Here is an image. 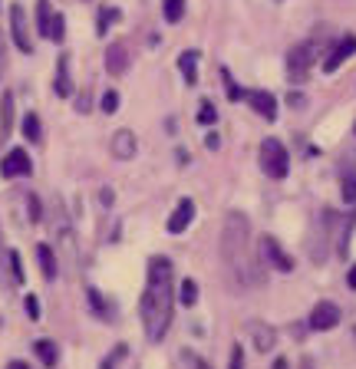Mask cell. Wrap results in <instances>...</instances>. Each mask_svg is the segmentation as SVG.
I'll use <instances>...</instances> for the list:
<instances>
[{
  "mask_svg": "<svg viewBox=\"0 0 356 369\" xmlns=\"http://www.w3.org/2000/svg\"><path fill=\"white\" fill-rule=\"evenodd\" d=\"M222 261L224 274L238 290H251V287L264 284V271L258 261L251 257V225L241 211H228L222 227Z\"/></svg>",
  "mask_w": 356,
  "mask_h": 369,
  "instance_id": "cell-1",
  "label": "cell"
},
{
  "mask_svg": "<svg viewBox=\"0 0 356 369\" xmlns=\"http://www.w3.org/2000/svg\"><path fill=\"white\" fill-rule=\"evenodd\" d=\"M172 261L168 257H152L149 261V284H145L142 303H139V313H142V327L145 336L152 343H159L172 327Z\"/></svg>",
  "mask_w": 356,
  "mask_h": 369,
  "instance_id": "cell-2",
  "label": "cell"
},
{
  "mask_svg": "<svg viewBox=\"0 0 356 369\" xmlns=\"http://www.w3.org/2000/svg\"><path fill=\"white\" fill-rule=\"evenodd\" d=\"M260 169H264V175H270V178H287L290 159H287V149H284L277 139H264V142H260Z\"/></svg>",
  "mask_w": 356,
  "mask_h": 369,
  "instance_id": "cell-3",
  "label": "cell"
},
{
  "mask_svg": "<svg viewBox=\"0 0 356 369\" xmlns=\"http://www.w3.org/2000/svg\"><path fill=\"white\" fill-rule=\"evenodd\" d=\"M314 59H317V40H307V43H297V47L287 53V73L294 83H300L307 69L314 67Z\"/></svg>",
  "mask_w": 356,
  "mask_h": 369,
  "instance_id": "cell-4",
  "label": "cell"
},
{
  "mask_svg": "<svg viewBox=\"0 0 356 369\" xmlns=\"http://www.w3.org/2000/svg\"><path fill=\"white\" fill-rule=\"evenodd\" d=\"M258 251H260V261H264L268 267H274V271H280V274H290V271H294V257L284 254V247L277 244V237L264 234Z\"/></svg>",
  "mask_w": 356,
  "mask_h": 369,
  "instance_id": "cell-5",
  "label": "cell"
},
{
  "mask_svg": "<svg viewBox=\"0 0 356 369\" xmlns=\"http://www.w3.org/2000/svg\"><path fill=\"white\" fill-rule=\"evenodd\" d=\"M353 53H356V33H343V37L327 50V57H323V73H337Z\"/></svg>",
  "mask_w": 356,
  "mask_h": 369,
  "instance_id": "cell-6",
  "label": "cell"
},
{
  "mask_svg": "<svg viewBox=\"0 0 356 369\" xmlns=\"http://www.w3.org/2000/svg\"><path fill=\"white\" fill-rule=\"evenodd\" d=\"M33 171V161H30L27 149H10L4 159H0V175L4 178H23Z\"/></svg>",
  "mask_w": 356,
  "mask_h": 369,
  "instance_id": "cell-7",
  "label": "cell"
},
{
  "mask_svg": "<svg viewBox=\"0 0 356 369\" xmlns=\"http://www.w3.org/2000/svg\"><path fill=\"white\" fill-rule=\"evenodd\" d=\"M340 307L333 300H320L314 310H310V330H317V333H327V330H333L340 323Z\"/></svg>",
  "mask_w": 356,
  "mask_h": 369,
  "instance_id": "cell-8",
  "label": "cell"
},
{
  "mask_svg": "<svg viewBox=\"0 0 356 369\" xmlns=\"http://www.w3.org/2000/svg\"><path fill=\"white\" fill-rule=\"evenodd\" d=\"M10 30H13V43H17L20 53H33V37H30L27 30V13H23V7L20 4H13L10 7Z\"/></svg>",
  "mask_w": 356,
  "mask_h": 369,
  "instance_id": "cell-9",
  "label": "cell"
},
{
  "mask_svg": "<svg viewBox=\"0 0 356 369\" xmlns=\"http://www.w3.org/2000/svg\"><path fill=\"white\" fill-rule=\"evenodd\" d=\"M244 99H248V106L258 115H264V119H277V96L274 93H268V89H248Z\"/></svg>",
  "mask_w": 356,
  "mask_h": 369,
  "instance_id": "cell-10",
  "label": "cell"
},
{
  "mask_svg": "<svg viewBox=\"0 0 356 369\" xmlns=\"http://www.w3.org/2000/svg\"><path fill=\"white\" fill-rule=\"evenodd\" d=\"M195 221V201L192 198H182L175 205V211L168 215V234H182L185 227Z\"/></svg>",
  "mask_w": 356,
  "mask_h": 369,
  "instance_id": "cell-11",
  "label": "cell"
},
{
  "mask_svg": "<svg viewBox=\"0 0 356 369\" xmlns=\"http://www.w3.org/2000/svg\"><path fill=\"white\" fill-rule=\"evenodd\" d=\"M135 149H139V142H135V135L129 132V129H119L116 135H113V155L122 161H129L135 155Z\"/></svg>",
  "mask_w": 356,
  "mask_h": 369,
  "instance_id": "cell-12",
  "label": "cell"
},
{
  "mask_svg": "<svg viewBox=\"0 0 356 369\" xmlns=\"http://www.w3.org/2000/svg\"><path fill=\"white\" fill-rule=\"evenodd\" d=\"M106 69L113 76H122L129 69V50H125V43H113L106 50Z\"/></svg>",
  "mask_w": 356,
  "mask_h": 369,
  "instance_id": "cell-13",
  "label": "cell"
},
{
  "mask_svg": "<svg viewBox=\"0 0 356 369\" xmlns=\"http://www.w3.org/2000/svg\"><path fill=\"white\" fill-rule=\"evenodd\" d=\"M53 93L63 96V99H67V96H73V83H69V57H67V53H63V57H59V63H57V79H53Z\"/></svg>",
  "mask_w": 356,
  "mask_h": 369,
  "instance_id": "cell-14",
  "label": "cell"
},
{
  "mask_svg": "<svg viewBox=\"0 0 356 369\" xmlns=\"http://www.w3.org/2000/svg\"><path fill=\"white\" fill-rule=\"evenodd\" d=\"M248 333L251 336H254V346H258L260 353H268L270 346H274V340H277V336H274V330H270V327H264V323H248Z\"/></svg>",
  "mask_w": 356,
  "mask_h": 369,
  "instance_id": "cell-15",
  "label": "cell"
},
{
  "mask_svg": "<svg viewBox=\"0 0 356 369\" xmlns=\"http://www.w3.org/2000/svg\"><path fill=\"white\" fill-rule=\"evenodd\" d=\"M178 69H182V76H185V83L188 86L198 83V53H195V50H185L182 57H178Z\"/></svg>",
  "mask_w": 356,
  "mask_h": 369,
  "instance_id": "cell-16",
  "label": "cell"
},
{
  "mask_svg": "<svg viewBox=\"0 0 356 369\" xmlns=\"http://www.w3.org/2000/svg\"><path fill=\"white\" fill-rule=\"evenodd\" d=\"M33 350H37L40 363H43L47 369H53L59 363V346L53 340H37V343H33Z\"/></svg>",
  "mask_w": 356,
  "mask_h": 369,
  "instance_id": "cell-17",
  "label": "cell"
},
{
  "mask_svg": "<svg viewBox=\"0 0 356 369\" xmlns=\"http://www.w3.org/2000/svg\"><path fill=\"white\" fill-rule=\"evenodd\" d=\"M37 257H40V271H43V277H47V280H57L59 267H57V254L50 251V244H40Z\"/></svg>",
  "mask_w": 356,
  "mask_h": 369,
  "instance_id": "cell-18",
  "label": "cell"
},
{
  "mask_svg": "<svg viewBox=\"0 0 356 369\" xmlns=\"http://www.w3.org/2000/svg\"><path fill=\"white\" fill-rule=\"evenodd\" d=\"M57 244L63 247L69 257H76V244H73V227L67 225V218H63V215L57 218Z\"/></svg>",
  "mask_w": 356,
  "mask_h": 369,
  "instance_id": "cell-19",
  "label": "cell"
},
{
  "mask_svg": "<svg viewBox=\"0 0 356 369\" xmlns=\"http://www.w3.org/2000/svg\"><path fill=\"white\" fill-rule=\"evenodd\" d=\"M10 119H13V93H4V103H0V139L10 135Z\"/></svg>",
  "mask_w": 356,
  "mask_h": 369,
  "instance_id": "cell-20",
  "label": "cell"
},
{
  "mask_svg": "<svg viewBox=\"0 0 356 369\" xmlns=\"http://www.w3.org/2000/svg\"><path fill=\"white\" fill-rule=\"evenodd\" d=\"M63 37H67V20H63V13H53L50 17V27H47V40L63 43Z\"/></svg>",
  "mask_w": 356,
  "mask_h": 369,
  "instance_id": "cell-21",
  "label": "cell"
},
{
  "mask_svg": "<svg viewBox=\"0 0 356 369\" xmlns=\"http://www.w3.org/2000/svg\"><path fill=\"white\" fill-rule=\"evenodd\" d=\"M86 297H89V307H93V313H96L99 320H109V303L103 300V294H99L96 287H89Z\"/></svg>",
  "mask_w": 356,
  "mask_h": 369,
  "instance_id": "cell-22",
  "label": "cell"
},
{
  "mask_svg": "<svg viewBox=\"0 0 356 369\" xmlns=\"http://www.w3.org/2000/svg\"><path fill=\"white\" fill-rule=\"evenodd\" d=\"M178 300H182V307H195V303H198V284H195L192 277L182 280V287H178Z\"/></svg>",
  "mask_w": 356,
  "mask_h": 369,
  "instance_id": "cell-23",
  "label": "cell"
},
{
  "mask_svg": "<svg viewBox=\"0 0 356 369\" xmlns=\"http://www.w3.org/2000/svg\"><path fill=\"white\" fill-rule=\"evenodd\" d=\"M162 13L168 23H178L185 17V0H162Z\"/></svg>",
  "mask_w": 356,
  "mask_h": 369,
  "instance_id": "cell-24",
  "label": "cell"
},
{
  "mask_svg": "<svg viewBox=\"0 0 356 369\" xmlns=\"http://www.w3.org/2000/svg\"><path fill=\"white\" fill-rule=\"evenodd\" d=\"M23 135H27L30 142H40V139H43V135H40V119L33 113L23 115Z\"/></svg>",
  "mask_w": 356,
  "mask_h": 369,
  "instance_id": "cell-25",
  "label": "cell"
},
{
  "mask_svg": "<svg viewBox=\"0 0 356 369\" xmlns=\"http://www.w3.org/2000/svg\"><path fill=\"white\" fill-rule=\"evenodd\" d=\"M116 20H119V10H116V7L103 10V13H99V27H96V33H99V37H106L109 23H116Z\"/></svg>",
  "mask_w": 356,
  "mask_h": 369,
  "instance_id": "cell-26",
  "label": "cell"
},
{
  "mask_svg": "<svg viewBox=\"0 0 356 369\" xmlns=\"http://www.w3.org/2000/svg\"><path fill=\"white\" fill-rule=\"evenodd\" d=\"M214 119H218V109H214V106L205 99L202 109H198V123H202V125H214Z\"/></svg>",
  "mask_w": 356,
  "mask_h": 369,
  "instance_id": "cell-27",
  "label": "cell"
},
{
  "mask_svg": "<svg viewBox=\"0 0 356 369\" xmlns=\"http://www.w3.org/2000/svg\"><path fill=\"white\" fill-rule=\"evenodd\" d=\"M50 0H40V10H37V23H40V33L47 37V27H50Z\"/></svg>",
  "mask_w": 356,
  "mask_h": 369,
  "instance_id": "cell-28",
  "label": "cell"
},
{
  "mask_svg": "<svg viewBox=\"0 0 356 369\" xmlns=\"http://www.w3.org/2000/svg\"><path fill=\"white\" fill-rule=\"evenodd\" d=\"M116 109H119V93H116V89H109V93L103 96V113L113 115Z\"/></svg>",
  "mask_w": 356,
  "mask_h": 369,
  "instance_id": "cell-29",
  "label": "cell"
},
{
  "mask_svg": "<svg viewBox=\"0 0 356 369\" xmlns=\"http://www.w3.org/2000/svg\"><path fill=\"white\" fill-rule=\"evenodd\" d=\"M343 201H347V205L356 201V175H347V178H343Z\"/></svg>",
  "mask_w": 356,
  "mask_h": 369,
  "instance_id": "cell-30",
  "label": "cell"
},
{
  "mask_svg": "<svg viewBox=\"0 0 356 369\" xmlns=\"http://www.w3.org/2000/svg\"><path fill=\"white\" fill-rule=\"evenodd\" d=\"M222 76H224V86H228V99H244V89H238V86H234L231 73H228V69H222Z\"/></svg>",
  "mask_w": 356,
  "mask_h": 369,
  "instance_id": "cell-31",
  "label": "cell"
},
{
  "mask_svg": "<svg viewBox=\"0 0 356 369\" xmlns=\"http://www.w3.org/2000/svg\"><path fill=\"white\" fill-rule=\"evenodd\" d=\"M122 356H125V346H116V350H113L106 360H103V366H99V369H116V363L122 360Z\"/></svg>",
  "mask_w": 356,
  "mask_h": 369,
  "instance_id": "cell-32",
  "label": "cell"
},
{
  "mask_svg": "<svg viewBox=\"0 0 356 369\" xmlns=\"http://www.w3.org/2000/svg\"><path fill=\"white\" fill-rule=\"evenodd\" d=\"M10 267H13V280L23 284L27 277H23V267H20V254H17V251H10Z\"/></svg>",
  "mask_w": 356,
  "mask_h": 369,
  "instance_id": "cell-33",
  "label": "cell"
},
{
  "mask_svg": "<svg viewBox=\"0 0 356 369\" xmlns=\"http://www.w3.org/2000/svg\"><path fill=\"white\" fill-rule=\"evenodd\" d=\"M27 313H30V320H43V317H40V300L33 294L27 297Z\"/></svg>",
  "mask_w": 356,
  "mask_h": 369,
  "instance_id": "cell-34",
  "label": "cell"
},
{
  "mask_svg": "<svg viewBox=\"0 0 356 369\" xmlns=\"http://www.w3.org/2000/svg\"><path fill=\"white\" fill-rule=\"evenodd\" d=\"M228 369H244V350H241V343L231 350V366Z\"/></svg>",
  "mask_w": 356,
  "mask_h": 369,
  "instance_id": "cell-35",
  "label": "cell"
},
{
  "mask_svg": "<svg viewBox=\"0 0 356 369\" xmlns=\"http://www.w3.org/2000/svg\"><path fill=\"white\" fill-rule=\"evenodd\" d=\"M43 218V208H40V198L37 195H30V221H40Z\"/></svg>",
  "mask_w": 356,
  "mask_h": 369,
  "instance_id": "cell-36",
  "label": "cell"
},
{
  "mask_svg": "<svg viewBox=\"0 0 356 369\" xmlns=\"http://www.w3.org/2000/svg\"><path fill=\"white\" fill-rule=\"evenodd\" d=\"M287 103L294 106V109H304V106H307V96H304V93H290Z\"/></svg>",
  "mask_w": 356,
  "mask_h": 369,
  "instance_id": "cell-37",
  "label": "cell"
},
{
  "mask_svg": "<svg viewBox=\"0 0 356 369\" xmlns=\"http://www.w3.org/2000/svg\"><path fill=\"white\" fill-rule=\"evenodd\" d=\"M185 360L192 363V369H212V366H208V363H205V360H198V356H192V353H185Z\"/></svg>",
  "mask_w": 356,
  "mask_h": 369,
  "instance_id": "cell-38",
  "label": "cell"
},
{
  "mask_svg": "<svg viewBox=\"0 0 356 369\" xmlns=\"http://www.w3.org/2000/svg\"><path fill=\"white\" fill-rule=\"evenodd\" d=\"M205 145H208V149H218V145H222V139H218V135H208V139H205Z\"/></svg>",
  "mask_w": 356,
  "mask_h": 369,
  "instance_id": "cell-39",
  "label": "cell"
},
{
  "mask_svg": "<svg viewBox=\"0 0 356 369\" xmlns=\"http://www.w3.org/2000/svg\"><path fill=\"white\" fill-rule=\"evenodd\" d=\"M347 284H350V290H356V264L350 267V274H347Z\"/></svg>",
  "mask_w": 356,
  "mask_h": 369,
  "instance_id": "cell-40",
  "label": "cell"
},
{
  "mask_svg": "<svg viewBox=\"0 0 356 369\" xmlns=\"http://www.w3.org/2000/svg\"><path fill=\"white\" fill-rule=\"evenodd\" d=\"M99 201H103V205H113V191H109V188H103V195H99Z\"/></svg>",
  "mask_w": 356,
  "mask_h": 369,
  "instance_id": "cell-41",
  "label": "cell"
},
{
  "mask_svg": "<svg viewBox=\"0 0 356 369\" xmlns=\"http://www.w3.org/2000/svg\"><path fill=\"white\" fill-rule=\"evenodd\" d=\"M7 369H30L27 363H20V360H13V363H7Z\"/></svg>",
  "mask_w": 356,
  "mask_h": 369,
  "instance_id": "cell-42",
  "label": "cell"
},
{
  "mask_svg": "<svg viewBox=\"0 0 356 369\" xmlns=\"http://www.w3.org/2000/svg\"><path fill=\"white\" fill-rule=\"evenodd\" d=\"M274 369H290V363H287V360H284V356H280V360H277V363H274Z\"/></svg>",
  "mask_w": 356,
  "mask_h": 369,
  "instance_id": "cell-43",
  "label": "cell"
},
{
  "mask_svg": "<svg viewBox=\"0 0 356 369\" xmlns=\"http://www.w3.org/2000/svg\"><path fill=\"white\" fill-rule=\"evenodd\" d=\"M0 76H4V50H0Z\"/></svg>",
  "mask_w": 356,
  "mask_h": 369,
  "instance_id": "cell-44",
  "label": "cell"
},
{
  "mask_svg": "<svg viewBox=\"0 0 356 369\" xmlns=\"http://www.w3.org/2000/svg\"><path fill=\"white\" fill-rule=\"evenodd\" d=\"M353 340H356V327H353Z\"/></svg>",
  "mask_w": 356,
  "mask_h": 369,
  "instance_id": "cell-45",
  "label": "cell"
}]
</instances>
